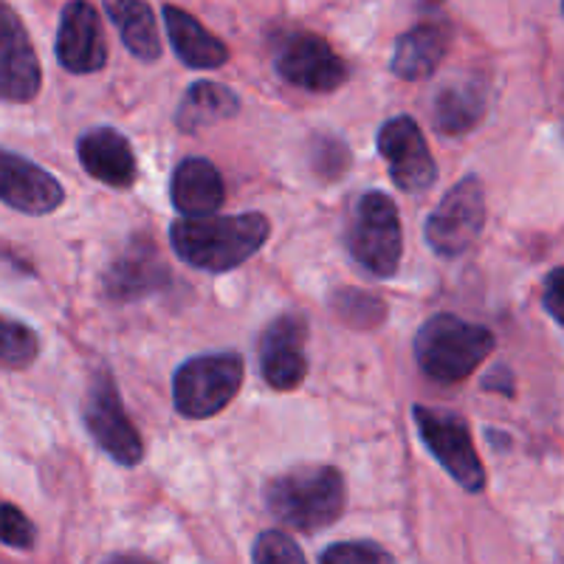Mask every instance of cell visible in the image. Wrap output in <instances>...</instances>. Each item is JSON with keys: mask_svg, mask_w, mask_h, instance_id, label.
<instances>
[{"mask_svg": "<svg viewBox=\"0 0 564 564\" xmlns=\"http://www.w3.org/2000/svg\"><path fill=\"white\" fill-rule=\"evenodd\" d=\"M271 224L260 212H243L229 218H181L170 226V243L181 263L206 274H226L263 249Z\"/></svg>", "mask_w": 564, "mask_h": 564, "instance_id": "cell-1", "label": "cell"}, {"mask_svg": "<svg viewBox=\"0 0 564 564\" xmlns=\"http://www.w3.org/2000/svg\"><path fill=\"white\" fill-rule=\"evenodd\" d=\"M263 497L271 517L282 525L319 533L345 513L347 482L334 466H296L265 482Z\"/></svg>", "mask_w": 564, "mask_h": 564, "instance_id": "cell-2", "label": "cell"}, {"mask_svg": "<svg viewBox=\"0 0 564 564\" xmlns=\"http://www.w3.org/2000/svg\"><path fill=\"white\" fill-rule=\"evenodd\" d=\"M497 347V336L486 325H475L455 314H435L417 327L415 361L423 376L441 384L466 381Z\"/></svg>", "mask_w": 564, "mask_h": 564, "instance_id": "cell-3", "label": "cell"}, {"mask_svg": "<svg viewBox=\"0 0 564 564\" xmlns=\"http://www.w3.org/2000/svg\"><path fill=\"white\" fill-rule=\"evenodd\" d=\"M347 251L367 274L390 280L404 254L401 215L390 195L365 193L347 220Z\"/></svg>", "mask_w": 564, "mask_h": 564, "instance_id": "cell-4", "label": "cell"}, {"mask_svg": "<svg viewBox=\"0 0 564 564\" xmlns=\"http://www.w3.org/2000/svg\"><path fill=\"white\" fill-rule=\"evenodd\" d=\"M246 365L238 352H206L184 361L173 376V404L189 421L224 412L243 384Z\"/></svg>", "mask_w": 564, "mask_h": 564, "instance_id": "cell-5", "label": "cell"}, {"mask_svg": "<svg viewBox=\"0 0 564 564\" xmlns=\"http://www.w3.org/2000/svg\"><path fill=\"white\" fill-rule=\"evenodd\" d=\"M412 421H415L423 446L449 471L457 486L471 494H480L486 488V466L477 455L466 417L452 410H441V406L415 404Z\"/></svg>", "mask_w": 564, "mask_h": 564, "instance_id": "cell-6", "label": "cell"}, {"mask_svg": "<svg viewBox=\"0 0 564 564\" xmlns=\"http://www.w3.org/2000/svg\"><path fill=\"white\" fill-rule=\"evenodd\" d=\"M482 226H486V189L477 175H466L443 195L441 204L426 218L423 238L437 257L452 260L466 254L477 243Z\"/></svg>", "mask_w": 564, "mask_h": 564, "instance_id": "cell-7", "label": "cell"}, {"mask_svg": "<svg viewBox=\"0 0 564 564\" xmlns=\"http://www.w3.org/2000/svg\"><path fill=\"white\" fill-rule=\"evenodd\" d=\"M83 417L88 435L97 441V446L110 460L128 468L139 466L141 457H144V441H141L135 423L124 412L116 379L105 367L90 379Z\"/></svg>", "mask_w": 564, "mask_h": 564, "instance_id": "cell-8", "label": "cell"}, {"mask_svg": "<svg viewBox=\"0 0 564 564\" xmlns=\"http://www.w3.org/2000/svg\"><path fill=\"white\" fill-rule=\"evenodd\" d=\"M274 68L285 83L311 94H334L350 77V68L334 45L314 32H296L282 40L276 45Z\"/></svg>", "mask_w": 564, "mask_h": 564, "instance_id": "cell-9", "label": "cell"}, {"mask_svg": "<svg viewBox=\"0 0 564 564\" xmlns=\"http://www.w3.org/2000/svg\"><path fill=\"white\" fill-rule=\"evenodd\" d=\"M379 153L401 193H426L437 181L430 141L412 116H392L379 130Z\"/></svg>", "mask_w": 564, "mask_h": 564, "instance_id": "cell-10", "label": "cell"}, {"mask_svg": "<svg viewBox=\"0 0 564 564\" xmlns=\"http://www.w3.org/2000/svg\"><path fill=\"white\" fill-rule=\"evenodd\" d=\"M308 322L302 314H282L269 322L257 345V365L265 384L276 392H291L308 376Z\"/></svg>", "mask_w": 564, "mask_h": 564, "instance_id": "cell-11", "label": "cell"}, {"mask_svg": "<svg viewBox=\"0 0 564 564\" xmlns=\"http://www.w3.org/2000/svg\"><path fill=\"white\" fill-rule=\"evenodd\" d=\"M43 88L37 52L20 14L9 3H0V99L26 105Z\"/></svg>", "mask_w": 564, "mask_h": 564, "instance_id": "cell-12", "label": "cell"}, {"mask_svg": "<svg viewBox=\"0 0 564 564\" xmlns=\"http://www.w3.org/2000/svg\"><path fill=\"white\" fill-rule=\"evenodd\" d=\"M65 200V189L48 170L18 153L0 150V204L23 215H52Z\"/></svg>", "mask_w": 564, "mask_h": 564, "instance_id": "cell-13", "label": "cell"}, {"mask_svg": "<svg viewBox=\"0 0 564 564\" xmlns=\"http://www.w3.org/2000/svg\"><path fill=\"white\" fill-rule=\"evenodd\" d=\"M57 52L59 65L68 74H97L108 63V43H105L99 12L90 3H68L59 14L57 29Z\"/></svg>", "mask_w": 564, "mask_h": 564, "instance_id": "cell-14", "label": "cell"}, {"mask_svg": "<svg viewBox=\"0 0 564 564\" xmlns=\"http://www.w3.org/2000/svg\"><path fill=\"white\" fill-rule=\"evenodd\" d=\"M77 155L85 173L113 189H128L135 184L139 164L128 135L113 128H94L79 135Z\"/></svg>", "mask_w": 564, "mask_h": 564, "instance_id": "cell-15", "label": "cell"}, {"mask_svg": "<svg viewBox=\"0 0 564 564\" xmlns=\"http://www.w3.org/2000/svg\"><path fill=\"white\" fill-rule=\"evenodd\" d=\"M167 265L155 254V246L150 240L135 238L133 246L116 257L113 265L105 271L102 289L105 296L113 302H133L141 296H150L167 285Z\"/></svg>", "mask_w": 564, "mask_h": 564, "instance_id": "cell-16", "label": "cell"}, {"mask_svg": "<svg viewBox=\"0 0 564 564\" xmlns=\"http://www.w3.org/2000/svg\"><path fill=\"white\" fill-rule=\"evenodd\" d=\"M170 198L184 218H209L224 206L226 181L209 159L189 155L175 167Z\"/></svg>", "mask_w": 564, "mask_h": 564, "instance_id": "cell-17", "label": "cell"}, {"mask_svg": "<svg viewBox=\"0 0 564 564\" xmlns=\"http://www.w3.org/2000/svg\"><path fill=\"white\" fill-rule=\"evenodd\" d=\"M164 14V26H167L170 43L173 52L186 68L193 70H215L226 65L229 59V48L220 37L209 32L198 18L178 7H161Z\"/></svg>", "mask_w": 564, "mask_h": 564, "instance_id": "cell-18", "label": "cell"}, {"mask_svg": "<svg viewBox=\"0 0 564 564\" xmlns=\"http://www.w3.org/2000/svg\"><path fill=\"white\" fill-rule=\"evenodd\" d=\"M449 52V32L441 23H417L410 32L401 34L392 52L390 68L404 83L430 79Z\"/></svg>", "mask_w": 564, "mask_h": 564, "instance_id": "cell-19", "label": "cell"}, {"mask_svg": "<svg viewBox=\"0 0 564 564\" xmlns=\"http://www.w3.org/2000/svg\"><path fill=\"white\" fill-rule=\"evenodd\" d=\"M240 97L231 88L220 83H195L186 88L178 110H175V124L181 133H198V130L212 128V124L226 122L231 116H238Z\"/></svg>", "mask_w": 564, "mask_h": 564, "instance_id": "cell-20", "label": "cell"}, {"mask_svg": "<svg viewBox=\"0 0 564 564\" xmlns=\"http://www.w3.org/2000/svg\"><path fill=\"white\" fill-rule=\"evenodd\" d=\"M105 12L113 20L122 43L128 45V52L141 63H155L161 57V37L159 23H155V12L144 0H113L105 3Z\"/></svg>", "mask_w": 564, "mask_h": 564, "instance_id": "cell-21", "label": "cell"}, {"mask_svg": "<svg viewBox=\"0 0 564 564\" xmlns=\"http://www.w3.org/2000/svg\"><path fill=\"white\" fill-rule=\"evenodd\" d=\"M486 116V90L475 83H460L443 88L432 102V122L443 135H466L482 122Z\"/></svg>", "mask_w": 564, "mask_h": 564, "instance_id": "cell-22", "label": "cell"}, {"mask_svg": "<svg viewBox=\"0 0 564 564\" xmlns=\"http://www.w3.org/2000/svg\"><path fill=\"white\" fill-rule=\"evenodd\" d=\"M330 311L339 322L356 327V330H370L387 319V302L379 294L361 289H339L330 296Z\"/></svg>", "mask_w": 564, "mask_h": 564, "instance_id": "cell-23", "label": "cell"}, {"mask_svg": "<svg viewBox=\"0 0 564 564\" xmlns=\"http://www.w3.org/2000/svg\"><path fill=\"white\" fill-rule=\"evenodd\" d=\"M40 356V339L32 327L0 314V367L26 370Z\"/></svg>", "mask_w": 564, "mask_h": 564, "instance_id": "cell-24", "label": "cell"}, {"mask_svg": "<svg viewBox=\"0 0 564 564\" xmlns=\"http://www.w3.org/2000/svg\"><path fill=\"white\" fill-rule=\"evenodd\" d=\"M350 148L345 139L334 133H319L311 139V170L319 175L325 184H334L350 170Z\"/></svg>", "mask_w": 564, "mask_h": 564, "instance_id": "cell-25", "label": "cell"}, {"mask_svg": "<svg viewBox=\"0 0 564 564\" xmlns=\"http://www.w3.org/2000/svg\"><path fill=\"white\" fill-rule=\"evenodd\" d=\"M319 564H395V556L384 551L379 542L350 539V542H336V545L325 547Z\"/></svg>", "mask_w": 564, "mask_h": 564, "instance_id": "cell-26", "label": "cell"}, {"mask_svg": "<svg viewBox=\"0 0 564 564\" xmlns=\"http://www.w3.org/2000/svg\"><path fill=\"white\" fill-rule=\"evenodd\" d=\"M251 564H308V558L285 531H263L251 547Z\"/></svg>", "mask_w": 564, "mask_h": 564, "instance_id": "cell-27", "label": "cell"}, {"mask_svg": "<svg viewBox=\"0 0 564 564\" xmlns=\"http://www.w3.org/2000/svg\"><path fill=\"white\" fill-rule=\"evenodd\" d=\"M0 542L18 551H29L37 542V528L12 502H0Z\"/></svg>", "mask_w": 564, "mask_h": 564, "instance_id": "cell-28", "label": "cell"}, {"mask_svg": "<svg viewBox=\"0 0 564 564\" xmlns=\"http://www.w3.org/2000/svg\"><path fill=\"white\" fill-rule=\"evenodd\" d=\"M542 308L553 316L556 325L564 322V308H562V269H551V274L542 282Z\"/></svg>", "mask_w": 564, "mask_h": 564, "instance_id": "cell-29", "label": "cell"}, {"mask_svg": "<svg viewBox=\"0 0 564 564\" xmlns=\"http://www.w3.org/2000/svg\"><path fill=\"white\" fill-rule=\"evenodd\" d=\"M105 564H155V562L148 556H141V553H119V556H110Z\"/></svg>", "mask_w": 564, "mask_h": 564, "instance_id": "cell-30", "label": "cell"}]
</instances>
